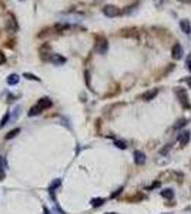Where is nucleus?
I'll return each instance as SVG.
<instances>
[{
  "mask_svg": "<svg viewBox=\"0 0 191 214\" xmlns=\"http://www.w3.org/2000/svg\"><path fill=\"white\" fill-rule=\"evenodd\" d=\"M177 96H178V102L181 103V106L184 107L186 110L191 109V104H190V102H188V96H187L186 88H178V90H177Z\"/></svg>",
  "mask_w": 191,
  "mask_h": 214,
  "instance_id": "obj_1",
  "label": "nucleus"
},
{
  "mask_svg": "<svg viewBox=\"0 0 191 214\" xmlns=\"http://www.w3.org/2000/svg\"><path fill=\"white\" fill-rule=\"evenodd\" d=\"M103 13H104V16H107V17H117L121 12H120V9H118L117 6L107 5V6H104V7H103Z\"/></svg>",
  "mask_w": 191,
  "mask_h": 214,
  "instance_id": "obj_2",
  "label": "nucleus"
},
{
  "mask_svg": "<svg viewBox=\"0 0 191 214\" xmlns=\"http://www.w3.org/2000/svg\"><path fill=\"white\" fill-rule=\"evenodd\" d=\"M96 50L100 53V54H106L108 50V42L106 37H98L97 42H96Z\"/></svg>",
  "mask_w": 191,
  "mask_h": 214,
  "instance_id": "obj_3",
  "label": "nucleus"
},
{
  "mask_svg": "<svg viewBox=\"0 0 191 214\" xmlns=\"http://www.w3.org/2000/svg\"><path fill=\"white\" fill-rule=\"evenodd\" d=\"M6 29H7L9 32H17V29H19V26H17V20L14 19V16L12 13H9V19H7V22H6Z\"/></svg>",
  "mask_w": 191,
  "mask_h": 214,
  "instance_id": "obj_4",
  "label": "nucleus"
},
{
  "mask_svg": "<svg viewBox=\"0 0 191 214\" xmlns=\"http://www.w3.org/2000/svg\"><path fill=\"white\" fill-rule=\"evenodd\" d=\"M49 61H50V63H53L54 66H61V64H64L67 60H66L64 56L53 53V54H50V56H49Z\"/></svg>",
  "mask_w": 191,
  "mask_h": 214,
  "instance_id": "obj_5",
  "label": "nucleus"
},
{
  "mask_svg": "<svg viewBox=\"0 0 191 214\" xmlns=\"http://www.w3.org/2000/svg\"><path fill=\"white\" fill-rule=\"evenodd\" d=\"M182 54H184V50H182V46H181V44H180V43L174 44V46H172V50H171L172 59H176V60H180V59L182 57Z\"/></svg>",
  "mask_w": 191,
  "mask_h": 214,
  "instance_id": "obj_6",
  "label": "nucleus"
},
{
  "mask_svg": "<svg viewBox=\"0 0 191 214\" xmlns=\"http://www.w3.org/2000/svg\"><path fill=\"white\" fill-rule=\"evenodd\" d=\"M191 139V133L190 131H182L181 134H178V143L181 144V147L188 144V141Z\"/></svg>",
  "mask_w": 191,
  "mask_h": 214,
  "instance_id": "obj_7",
  "label": "nucleus"
},
{
  "mask_svg": "<svg viewBox=\"0 0 191 214\" xmlns=\"http://www.w3.org/2000/svg\"><path fill=\"white\" fill-rule=\"evenodd\" d=\"M134 163L137 166H143L145 163V154L140 150H135L134 151Z\"/></svg>",
  "mask_w": 191,
  "mask_h": 214,
  "instance_id": "obj_8",
  "label": "nucleus"
},
{
  "mask_svg": "<svg viewBox=\"0 0 191 214\" xmlns=\"http://www.w3.org/2000/svg\"><path fill=\"white\" fill-rule=\"evenodd\" d=\"M37 106L40 107L42 110H46V109H50V107L53 106V103H51V100L49 97H43L37 102Z\"/></svg>",
  "mask_w": 191,
  "mask_h": 214,
  "instance_id": "obj_9",
  "label": "nucleus"
},
{
  "mask_svg": "<svg viewBox=\"0 0 191 214\" xmlns=\"http://www.w3.org/2000/svg\"><path fill=\"white\" fill-rule=\"evenodd\" d=\"M159 94V90L157 88H153V90H148V91H145L143 96H141V98L144 100V102H150V100H153L155 96Z\"/></svg>",
  "mask_w": 191,
  "mask_h": 214,
  "instance_id": "obj_10",
  "label": "nucleus"
},
{
  "mask_svg": "<svg viewBox=\"0 0 191 214\" xmlns=\"http://www.w3.org/2000/svg\"><path fill=\"white\" fill-rule=\"evenodd\" d=\"M19 81H20V76L16 74V73H13V74H10L9 77H7V84H9V86H16Z\"/></svg>",
  "mask_w": 191,
  "mask_h": 214,
  "instance_id": "obj_11",
  "label": "nucleus"
},
{
  "mask_svg": "<svg viewBox=\"0 0 191 214\" xmlns=\"http://www.w3.org/2000/svg\"><path fill=\"white\" fill-rule=\"evenodd\" d=\"M180 27H181V30L186 34H190L191 33V26H190V22L188 20H181L180 22Z\"/></svg>",
  "mask_w": 191,
  "mask_h": 214,
  "instance_id": "obj_12",
  "label": "nucleus"
},
{
  "mask_svg": "<svg viewBox=\"0 0 191 214\" xmlns=\"http://www.w3.org/2000/svg\"><path fill=\"white\" fill-rule=\"evenodd\" d=\"M42 112H43V110L37 106V104H36V106H33L32 109L29 110V116H30V117H34V116H37V114H40Z\"/></svg>",
  "mask_w": 191,
  "mask_h": 214,
  "instance_id": "obj_13",
  "label": "nucleus"
},
{
  "mask_svg": "<svg viewBox=\"0 0 191 214\" xmlns=\"http://www.w3.org/2000/svg\"><path fill=\"white\" fill-rule=\"evenodd\" d=\"M60 186H61V180H60V178H56V180H54V181L49 186V193H53L57 187H60Z\"/></svg>",
  "mask_w": 191,
  "mask_h": 214,
  "instance_id": "obj_14",
  "label": "nucleus"
},
{
  "mask_svg": "<svg viewBox=\"0 0 191 214\" xmlns=\"http://www.w3.org/2000/svg\"><path fill=\"white\" fill-rule=\"evenodd\" d=\"M161 195H163L164 198H167V200H171L172 197H174V193H172L171 188H165V190L161 191Z\"/></svg>",
  "mask_w": 191,
  "mask_h": 214,
  "instance_id": "obj_15",
  "label": "nucleus"
},
{
  "mask_svg": "<svg viewBox=\"0 0 191 214\" xmlns=\"http://www.w3.org/2000/svg\"><path fill=\"white\" fill-rule=\"evenodd\" d=\"M20 133V129H14V130H12V131H9L7 134H6V137L5 139L6 140H10V139H13V137H16V136L19 134Z\"/></svg>",
  "mask_w": 191,
  "mask_h": 214,
  "instance_id": "obj_16",
  "label": "nucleus"
},
{
  "mask_svg": "<svg viewBox=\"0 0 191 214\" xmlns=\"http://www.w3.org/2000/svg\"><path fill=\"white\" fill-rule=\"evenodd\" d=\"M10 119V112H6V114L3 116V119H2V121H0V129L2 127H5L6 124H7V121H9Z\"/></svg>",
  "mask_w": 191,
  "mask_h": 214,
  "instance_id": "obj_17",
  "label": "nucleus"
},
{
  "mask_svg": "<svg viewBox=\"0 0 191 214\" xmlns=\"http://www.w3.org/2000/svg\"><path fill=\"white\" fill-rule=\"evenodd\" d=\"M23 77H26V79H29V80H34V81H40V77L34 76L33 73H27V71L23 74Z\"/></svg>",
  "mask_w": 191,
  "mask_h": 214,
  "instance_id": "obj_18",
  "label": "nucleus"
},
{
  "mask_svg": "<svg viewBox=\"0 0 191 214\" xmlns=\"http://www.w3.org/2000/svg\"><path fill=\"white\" fill-rule=\"evenodd\" d=\"M6 158L0 156V174H5V168H6Z\"/></svg>",
  "mask_w": 191,
  "mask_h": 214,
  "instance_id": "obj_19",
  "label": "nucleus"
},
{
  "mask_svg": "<svg viewBox=\"0 0 191 214\" xmlns=\"http://www.w3.org/2000/svg\"><path fill=\"white\" fill-rule=\"evenodd\" d=\"M103 203H104V198H93L91 200V205L93 207H100Z\"/></svg>",
  "mask_w": 191,
  "mask_h": 214,
  "instance_id": "obj_20",
  "label": "nucleus"
},
{
  "mask_svg": "<svg viewBox=\"0 0 191 214\" xmlns=\"http://www.w3.org/2000/svg\"><path fill=\"white\" fill-rule=\"evenodd\" d=\"M70 26L69 24H61V23H59V24H56L54 26V29H56L57 32H61V30H66V29H69Z\"/></svg>",
  "mask_w": 191,
  "mask_h": 214,
  "instance_id": "obj_21",
  "label": "nucleus"
},
{
  "mask_svg": "<svg viewBox=\"0 0 191 214\" xmlns=\"http://www.w3.org/2000/svg\"><path fill=\"white\" fill-rule=\"evenodd\" d=\"M84 76H86V83H87V87L91 88V84H90V73H89V70H86V71H84Z\"/></svg>",
  "mask_w": 191,
  "mask_h": 214,
  "instance_id": "obj_22",
  "label": "nucleus"
},
{
  "mask_svg": "<svg viewBox=\"0 0 191 214\" xmlns=\"http://www.w3.org/2000/svg\"><path fill=\"white\" fill-rule=\"evenodd\" d=\"M186 124H187V120H184V119H181V120H178V121H177V124H176V129H180V127L186 126Z\"/></svg>",
  "mask_w": 191,
  "mask_h": 214,
  "instance_id": "obj_23",
  "label": "nucleus"
},
{
  "mask_svg": "<svg viewBox=\"0 0 191 214\" xmlns=\"http://www.w3.org/2000/svg\"><path fill=\"white\" fill-rule=\"evenodd\" d=\"M170 149H171V146H170V144H167V146H165V147H164V149H161V150H160V153L163 154V156H165V154H167L168 151H170Z\"/></svg>",
  "mask_w": 191,
  "mask_h": 214,
  "instance_id": "obj_24",
  "label": "nucleus"
},
{
  "mask_svg": "<svg viewBox=\"0 0 191 214\" xmlns=\"http://www.w3.org/2000/svg\"><path fill=\"white\" fill-rule=\"evenodd\" d=\"M116 146H117V147H118V149H123V150H124V149H126V147H127L124 141H116Z\"/></svg>",
  "mask_w": 191,
  "mask_h": 214,
  "instance_id": "obj_25",
  "label": "nucleus"
},
{
  "mask_svg": "<svg viewBox=\"0 0 191 214\" xmlns=\"http://www.w3.org/2000/svg\"><path fill=\"white\" fill-rule=\"evenodd\" d=\"M187 67H188V70L191 71V56L187 59Z\"/></svg>",
  "mask_w": 191,
  "mask_h": 214,
  "instance_id": "obj_26",
  "label": "nucleus"
},
{
  "mask_svg": "<svg viewBox=\"0 0 191 214\" xmlns=\"http://www.w3.org/2000/svg\"><path fill=\"white\" fill-rule=\"evenodd\" d=\"M5 60H6L5 54H2V53H0V64H3V63H5Z\"/></svg>",
  "mask_w": 191,
  "mask_h": 214,
  "instance_id": "obj_27",
  "label": "nucleus"
},
{
  "mask_svg": "<svg viewBox=\"0 0 191 214\" xmlns=\"http://www.w3.org/2000/svg\"><path fill=\"white\" fill-rule=\"evenodd\" d=\"M43 210H44V214H50V213H49V210H47L46 207H44V209H43Z\"/></svg>",
  "mask_w": 191,
  "mask_h": 214,
  "instance_id": "obj_28",
  "label": "nucleus"
},
{
  "mask_svg": "<svg viewBox=\"0 0 191 214\" xmlns=\"http://www.w3.org/2000/svg\"><path fill=\"white\" fill-rule=\"evenodd\" d=\"M188 84H190V87H191V81H188Z\"/></svg>",
  "mask_w": 191,
  "mask_h": 214,
  "instance_id": "obj_29",
  "label": "nucleus"
},
{
  "mask_svg": "<svg viewBox=\"0 0 191 214\" xmlns=\"http://www.w3.org/2000/svg\"><path fill=\"white\" fill-rule=\"evenodd\" d=\"M108 214H116V213H108Z\"/></svg>",
  "mask_w": 191,
  "mask_h": 214,
  "instance_id": "obj_30",
  "label": "nucleus"
},
{
  "mask_svg": "<svg viewBox=\"0 0 191 214\" xmlns=\"http://www.w3.org/2000/svg\"><path fill=\"white\" fill-rule=\"evenodd\" d=\"M20 2H23V0H20Z\"/></svg>",
  "mask_w": 191,
  "mask_h": 214,
  "instance_id": "obj_31",
  "label": "nucleus"
}]
</instances>
